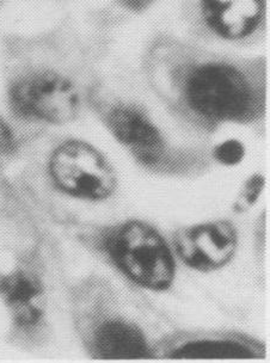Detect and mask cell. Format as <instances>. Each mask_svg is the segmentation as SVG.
Here are the masks:
<instances>
[{
	"label": "cell",
	"instance_id": "obj_2",
	"mask_svg": "<svg viewBox=\"0 0 270 363\" xmlns=\"http://www.w3.org/2000/svg\"><path fill=\"white\" fill-rule=\"evenodd\" d=\"M104 247L115 265L128 279L151 291H165L175 279L176 264L168 242L141 221L115 228L104 239Z\"/></svg>",
	"mask_w": 270,
	"mask_h": 363
},
{
	"label": "cell",
	"instance_id": "obj_12",
	"mask_svg": "<svg viewBox=\"0 0 270 363\" xmlns=\"http://www.w3.org/2000/svg\"><path fill=\"white\" fill-rule=\"evenodd\" d=\"M245 150L240 141L227 140L219 145L214 150V157L224 165H237L243 160Z\"/></svg>",
	"mask_w": 270,
	"mask_h": 363
},
{
	"label": "cell",
	"instance_id": "obj_5",
	"mask_svg": "<svg viewBox=\"0 0 270 363\" xmlns=\"http://www.w3.org/2000/svg\"><path fill=\"white\" fill-rule=\"evenodd\" d=\"M237 244L236 228L225 220L181 228L174 235L179 258L200 272H212L227 264L236 254Z\"/></svg>",
	"mask_w": 270,
	"mask_h": 363
},
{
	"label": "cell",
	"instance_id": "obj_3",
	"mask_svg": "<svg viewBox=\"0 0 270 363\" xmlns=\"http://www.w3.org/2000/svg\"><path fill=\"white\" fill-rule=\"evenodd\" d=\"M50 171L59 189L84 200H104L116 189L114 169L84 141L60 145L50 157Z\"/></svg>",
	"mask_w": 270,
	"mask_h": 363
},
{
	"label": "cell",
	"instance_id": "obj_6",
	"mask_svg": "<svg viewBox=\"0 0 270 363\" xmlns=\"http://www.w3.org/2000/svg\"><path fill=\"white\" fill-rule=\"evenodd\" d=\"M201 18L225 41H240L259 29L266 15V0H200Z\"/></svg>",
	"mask_w": 270,
	"mask_h": 363
},
{
	"label": "cell",
	"instance_id": "obj_7",
	"mask_svg": "<svg viewBox=\"0 0 270 363\" xmlns=\"http://www.w3.org/2000/svg\"><path fill=\"white\" fill-rule=\"evenodd\" d=\"M108 127L121 144L130 147L144 164H154L163 155L164 140L159 130L140 110L118 106L107 116Z\"/></svg>",
	"mask_w": 270,
	"mask_h": 363
},
{
	"label": "cell",
	"instance_id": "obj_8",
	"mask_svg": "<svg viewBox=\"0 0 270 363\" xmlns=\"http://www.w3.org/2000/svg\"><path fill=\"white\" fill-rule=\"evenodd\" d=\"M0 294L19 326L31 328L43 318V289L38 277L12 272L0 282Z\"/></svg>",
	"mask_w": 270,
	"mask_h": 363
},
{
	"label": "cell",
	"instance_id": "obj_10",
	"mask_svg": "<svg viewBox=\"0 0 270 363\" xmlns=\"http://www.w3.org/2000/svg\"><path fill=\"white\" fill-rule=\"evenodd\" d=\"M174 359H252L255 352L236 340H195L172 352Z\"/></svg>",
	"mask_w": 270,
	"mask_h": 363
},
{
	"label": "cell",
	"instance_id": "obj_1",
	"mask_svg": "<svg viewBox=\"0 0 270 363\" xmlns=\"http://www.w3.org/2000/svg\"><path fill=\"white\" fill-rule=\"evenodd\" d=\"M184 101L210 121H242L252 116L257 96L247 74L225 61H207L188 68L182 83Z\"/></svg>",
	"mask_w": 270,
	"mask_h": 363
},
{
	"label": "cell",
	"instance_id": "obj_11",
	"mask_svg": "<svg viewBox=\"0 0 270 363\" xmlns=\"http://www.w3.org/2000/svg\"><path fill=\"white\" fill-rule=\"evenodd\" d=\"M264 184L266 181L261 174H254L252 177L249 178L240 190V193L238 194L237 200L235 201L233 204L235 212L243 213L252 207L256 203V201L259 200Z\"/></svg>",
	"mask_w": 270,
	"mask_h": 363
},
{
	"label": "cell",
	"instance_id": "obj_13",
	"mask_svg": "<svg viewBox=\"0 0 270 363\" xmlns=\"http://www.w3.org/2000/svg\"><path fill=\"white\" fill-rule=\"evenodd\" d=\"M15 135L8 122L0 115V155H10L15 151Z\"/></svg>",
	"mask_w": 270,
	"mask_h": 363
},
{
	"label": "cell",
	"instance_id": "obj_9",
	"mask_svg": "<svg viewBox=\"0 0 270 363\" xmlns=\"http://www.w3.org/2000/svg\"><path fill=\"white\" fill-rule=\"evenodd\" d=\"M95 348L103 359H144L151 354L142 331L123 320H109L99 326Z\"/></svg>",
	"mask_w": 270,
	"mask_h": 363
},
{
	"label": "cell",
	"instance_id": "obj_4",
	"mask_svg": "<svg viewBox=\"0 0 270 363\" xmlns=\"http://www.w3.org/2000/svg\"><path fill=\"white\" fill-rule=\"evenodd\" d=\"M9 99L21 118L52 125L73 121L80 109L76 85L54 71L29 73L12 84Z\"/></svg>",
	"mask_w": 270,
	"mask_h": 363
}]
</instances>
